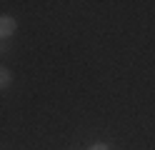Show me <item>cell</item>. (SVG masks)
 <instances>
[{"label": "cell", "instance_id": "1", "mask_svg": "<svg viewBox=\"0 0 155 150\" xmlns=\"http://www.w3.org/2000/svg\"><path fill=\"white\" fill-rule=\"evenodd\" d=\"M15 30H18V20L13 15H0V40L13 38Z\"/></svg>", "mask_w": 155, "mask_h": 150}, {"label": "cell", "instance_id": "2", "mask_svg": "<svg viewBox=\"0 0 155 150\" xmlns=\"http://www.w3.org/2000/svg\"><path fill=\"white\" fill-rule=\"evenodd\" d=\"M10 85H13V70L5 68V65H0V90H5Z\"/></svg>", "mask_w": 155, "mask_h": 150}, {"label": "cell", "instance_id": "3", "mask_svg": "<svg viewBox=\"0 0 155 150\" xmlns=\"http://www.w3.org/2000/svg\"><path fill=\"white\" fill-rule=\"evenodd\" d=\"M88 150H110V145H108V143H103V140H98V143L88 145Z\"/></svg>", "mask_w": 155, "mask_h": 150}, {"label": "cell", "instance_id": "4", "mask_svg": "<svg viewBox=\"0 0 155 150\" xmlns=\"http://www.w3.org/2000/svg\"><path fill=\"white\" fill-rule=\"evenodd\" d=\"M5 50H8V45L3 43V40H0V55H3V53H5Z\"/></svg>", "mask_w": 155, "mask_h": 150}]
</instances>
